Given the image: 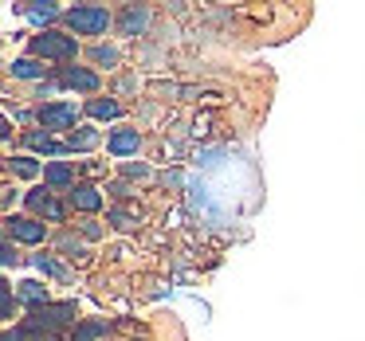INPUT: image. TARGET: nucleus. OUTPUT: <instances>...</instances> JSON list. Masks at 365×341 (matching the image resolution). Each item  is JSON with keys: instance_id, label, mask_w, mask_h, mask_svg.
Returning a JSON list of instances; mask_svg holds the SVG:
<instances>
[{"instance_id": "nucleus-1", "label": "nucleus", "mask_w": 365, "mask_h": 341, "mask_svg": "<svg viewBox=\"0 0 365 341\" xmlns=\"http://www.w3.org/2000/svg\"><path fill=\"white\" fill-rule=\"evenodd\" d=\"M71 322H75V302H48V306L28 310L24 333H51V330H63Z\"/></svg>"}, {"instance_id": "nucleus-2", "label": "nucleus", "mask_w": 365, "mask_h": 341, "mask_svg": "<svg viewBox=\"0 0 365 341\" xmlns=\"http://www.w3.org/2000/svg\"><path fill=\"white\" fill-rule=\"evenodd\" d=\"M63 20L75 36H103L106 28H110V12H106L103 4H79V9H71Z\"/></svg>"}, {"instance_id": "nucleus-3", "label": "nucleus", "mask_w": 365, "mask_h": 341, "mask_svg": "<svg viewBox=\"0 0 365 341\" xmlns=\"http://www.w3.org/2000/svg\"><path fill=\"white\" fill-rule=\"evenodd\" d=\"M32 51L40 59H59V63H67V59L79 56V43H75V36H63V32H40L32 40Z\"/></svg>"}, {"instance_id": "nucleus-4", "label": "nucleus", "mask_w": 365, "mask_h": 341, "mask_svg": "<svg viewBox=\"0 0 365 341\" xmlns=\"http://www.w3.org/2000/svg\"><path fill=\"white\" fill-rule=\"evenodd\" d=\"M36 118H40L43 134H48V130H71L75 118H79V110H75L71 103H48V106L36 110Z\"/></svg>"}, {"instance_id": "nucleus-5", "label": "nucleus", "mask_w": 365, "mask_h": 341, "mask_svg": "<svg viewBox=\"0 0 365 341\" xmlns=\"http://www.w3.org/2000/svg\"><path fill=\"white\" fill-rule=\"evenodd\" d=\"M28 208H32L36 216H43V220H51V224H63V220H67V208L59 204L51 192H43V189L28 192Z\"/></svg>"}, {"instance_id": "nucleus-6", "label": "nucleus", "mask_w": 365, "mask_h": 341, "mask_svg": "<svg viewBox=\"0 0 365 341\" xmlns=\"http://www.w3.org/2000/svg\"><path fill=\"white\" fill-rule=\"evenodd\" d=\"M145 28H150V9H145V4H126V9L118 12V32L122 36H142Z\"/></svg>"}, {"instance_id": "nucleus-7", "label": "nucleus", "mask_w": 365, "mask_h": 341, "mask_svg": "<svg viewBox=\"0 0 365 341\" xmlns=\"http://www.w3.org/2000/svg\"><path fill=\"white\" fill-rule=\"evenodd\" d=\"M9 231H12V239H20V243H43V236H48V228H43L40 220H32V216H12Z\"/></svg>"}, {"instance_id": "nucleus-8", "label": "nucleus", "mask_w": 365, "mask_h": 341, "mask_svg": "<svg viewBox=\"0 0 365 341\" xmlns=\"http://www.w3.org/2000/svg\"><path fill=\"white\" fill-rule=\"evenodd\" d=\"M106 149H110L114 157H130V153L142 149V134L130 130V126H122V130H114V134L106 137Z\"/></svg>"}, {"instance_id": "nucleus-9", "label": "nucleus", "mask_w": 365, "mask_h": 341, "mask_svg": "<svg viewBox=\"0 0 365 341\" xmlns=\"http://www.w3.org/2000/svg\"><path fill=\"white\" fill-rule=\"evenodd\" d=\"M59 87H71V90H98V75L87 71V67H63V71H59Z\"/></svg>"}, {"instance_id": "nucleus-10", "label": "nucleus", "mask_w": 365, "mask_h": 341, "mask_svg": "<svg viewBox=\"0 0 365 341\" xmlns=\"http://www.w3.org/2000/svg\"><path fill=\"white\" fill-rule=\"evenodd\" d=\"M16 298L24 302L28 310H36V306H48L51 294H48V286H43V283H36V278H24V283L16 286Z\"/></svg>"}, {"instance_id": "nucleus-11", "label": "nucleus", "mask_w": 365, "mask_h": 341, "mask_svg": "<svg viewBox=\"0 0 365 341\" xmlns=\"http://www.w3.org/2000/svg\"><path fill=\"white\" fill-rule=\"evenodd\" d=\"M71 204L79 208V212H98V208H103V192H98L95 184H75Z\"/></svg>"}, {"instance_id": "nucleus-12", "label": "nucleus", "mask_w": 365, "mask_h": 341, "mask_svg": "<svg viewBox=\"0 0 365 341\" xmlns=\"http://www.w3.org/2000/svg\"><path fill=\"white\" fill-rule=\"evenodd\" d=\"M24 16L32 20V24H56L59 4H51V0H36V4H24Z\"/></svg>"}, {"instance_id": "nucleus-13", "label": "nucleus", "mask_w": 365, "mask_h": 341, "mask_svg": "<svg viewBox=\"0 0 365 341\" xmlns=\"http://www.w3.org/2000/svg\"><path fill=\"white\" fill-rule=\"evenodd\" d=\"M24 145H32V149L48 153V157H56V153H71L63 142H56L51 134H40V130H32V134H24Z\"/></svg>"}, {"instance_id": "nucleus-14", "label": "nucleus", "mask_w": 365, "mask_h": 341, "mask_svg": "<svg viewBox=\"0 0 365 341\" xmlns=\"http://www.w3.org/2000/svg\"><path fill=\"white\" fill-rule=\"evenodd\" d=\"M43 181H48L51 189H75V173H71V165H63V161H51V165L43 169Z\"/></svg>"}, {"instance_id": "nucleus-15", "label": "nucleus", "mask_w": 365, "mask_h": 341, "mask_svg": "<svg viewBox=\"0 0 365 341\" xmlns=\"http://www.w3.org/2000/svg\"><path fill=\"white\" fill-rule=\"evenodd\" d=\"M87 114H91V118H103V122H114L122 114V103H114V98H91Z\"/></svg>"}, {"instance_id": "nucleus-16", "label": "nucleus", "mask_w": 365, "mask_h": 341, "mask_svg": "<svg viewBox=\"0 0 365 341\" xmlns=\"http://www.w3.org/2000/svg\"><path fill=\"white\" fill-rule=\"evenodd\" d=\"M98 145V130H71V137H67V149L71 153H87Z\"/></svg>"}, {"instance_id": "nucleus-17", "label": "nucleus", "mask_w": 365, "mask_h": 341, "mask_svg": "<svg viewBox=\"0 0 365 341\" xmlns=\"http://www.w3.org/2000/svg\"><path fill=\"white\" fill-rule=\"evenodd\" d=\"M12 75H16V79H43L48 67H43L40 59H16V63H12Z\"/></svg>"}, {"instance_id": "nucleus-18", "label": "nucleus", "mask_w": 365, "mask_h": 341, "mask_svg": "<svg viewBox=\"0 0 365 341\" xmlns=\"http://www.w3.org/2000/svg\"><path fill=\"white\" fill-rule=\"evenodd\" d=\"M32 263H36V267L43 271V275L59 278V283H67V278H71V271H67L63 263H56V259H51V255H32Z\"/></svg>"}, {"instance_id": "nucleus-19", "label": "nucleus", "mask_w": 365, "mask_h": 341, "mask_svg": "<svg viewBox=\"0 0 365 341\" xmlns=\"http://www.w3.org/2000/svg\"><path fill=\"white\" fill-rule=\"evenodd\" d=\"M106 220H110L114 228L130 231V228H138V220H142V216H138V208H110V216H106Z\"/></svg>"}, {"instance_id": "nucleus-20", "label": "nucleus", "mask_w": 365, "mask_h": 341, "mask_svg": "<svg viewBox=\"0 0 365 341\" xmlns=\"http://www.w3.org/2000/svg\"><path fill=\"white\" fill-rule=\"evenodd\" d=\"M9 169H12L16 177H28V181L43 173V169H40V161H32V157H12V161H9Z\"/></svg>"}, {"instance_id": "nucleus-21", "label": "nucleus", "mask_w": 365, "mask_h": 341, "mask_svg": "<svg viewBox=\"0 0 365 341\" xmlns=\"http://www.w3.org/2000/svg\"><path fill=\"white\" fill-rule=\"evenodd\" d=\"M103 333H106V322H83L79 330H75L71 341H98Z\"/></svg>"}, {"instance_id": "nucleus-22", "label": "nucleus", "mask_w": 365, "mask_h": 341, "mask_svg": "<svg viewBox=\"0 0 365 341\" xmlns=\"http://www.w3.org/2000/svg\"><path fill=\"white\" fill-rule=\"evenodd\" d=\"M12 306H16V294H12V286L0 278V318H12Z\"/></svg>"}, {"instance_id": "nucleus-23", "label": "nucleus", "mask_w": 365, "mask_h": 341, "mask_svg": "<svg viewBox=\"0 0 365 341\" xmlns=\"http://www.w3.org/2000/svg\"><path fill=\"white\" fill-rule=\"evenodd\" d=\"M91 59H95V63H103V67H114V63H118V51L106 48V43H98V48L91 51Z\"/></svg>"}, {"instance_id": "nucleus-24", "label": "nucleus", "mask_w": 365, "mask_h": 341, "mask_svg": "<svg viewBox=\"0 0 365 341\" xmlns=\"http://www.w3.org/2000/svg\"><path fill=\"white\" fill-rule=\"evenodd\" d=\"M16 259H20V255L12 251L9 243H0V267H12V263H16Z\"/></svg>"}, {"instance_id": "nucleus-25", "label": "nucleus", "mask_w": 365, "mask_h": 341, "mask_svg": "<svg viewBox=\"0 0 365 341\" xmlns=\"http://www.w3.org/2000/svg\"><path fill=\"white\" fill-rule=\"evenodd\" d=\"M122 173H126V177H134V181H145V177H150V165H126Z\"/></svg>"}, {"instance_id": "nucleus-26", "label": "nucleus", "mask_w": 365, "mask_h": 341, "mask_svg": "<svg viewBox=\"0 0 365 341\" xmlns=\"http://www.w3.org/2000/svg\"><path fill=\"white\" fill-rule=\"evenodd\" d=\"M0 341H28V333L24 330H4V333H0Z\"/></svg>"}, {"instance_id": "nucleus-27", "label": "nucleus", "mask_w": 365, "mask_h": 341, "mask_svg": "<svg viewBox=\"0 0 365 341\" xmlns=\"http://www.w3.org/2000/svg\"><path fill=\"white\" fill-rule=\"evenodd\" d=\"M161 181H165L169 189H181V173H165V177H161Z\"/></svg>"}, {"instance_id": "nucleus-28", "label": "nucleus", "mask_w": 365, "mask_h": 341, "mask_svg": "<svg viewBox=\"0 0 365 341\" xmlns=\"http://www.w3.org/2000/svg\"><path fill=\"white\" fill-rule=\"evenodd\" d=\"M12 134V126H9V118H4V114H0V142H4V137Z\"/></svg>"}, {"instance_id": "nucleus-29", "label": "nucleus", "mask_w": 365, "mask_h": 341, "mask_svg": "<svg viewBox=\"0 0 365 341\" xmlns=\"http://www.w3.org/2000/svg\"><path fill=\"white\" fill-rule=\"evenodd\" d=\"M83 231H87V239H98V236H103V228H98V224H87Z\"/></svg>"}]
</instances>
